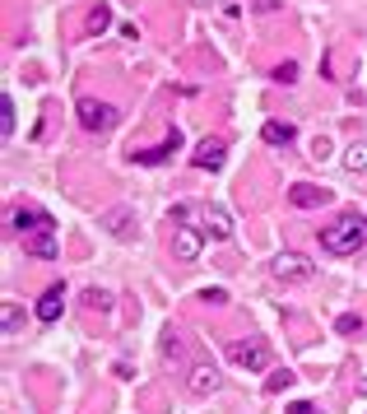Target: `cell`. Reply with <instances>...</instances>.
Returning <instances> with one entry per match:
<instances>
[{"label":"cell","instance_id":"obj_1","mask_svg":"<svg viewBox=\"0 0 367 414\" xmlns=\"http://www.w3.org/2000/svg\"><path fill=\"white\" fill-rule=\"evenodd\" d=\"M363 242H367V224H363V214L358 210L339 214L330 228H321V247L330 252V256H354Z\"/></svg>","mask_w":367,"mask_h":414},{"label":"cell","instance_id":"obj_2","mask_svg":"<svg viewBox=\"0 0 367 414\" xmlns=\"http://www.w3.org/2000/svg\"><path fill=\"white\" fill-rule=\"evenodd\" d=\"M75 117H79V126L89 135H107L112 126L121 122V112L112 107V102H98V98H79L75 102Z\"/></svg>","mask_w":367,"mask_h":414},{"label":"cell","instance_id":"obj_3","mask_svg":"<svg viewBox=\"0 0 367 414\" xmlns=\"http://www.w3.org/2000/svg\"><path fill=\"white\" fill-rule=\"evenodd\" d=\"M270 270H275V280H284V284H307L316 275V266L302 256V252H279Z\"/></svg>","mask_w":367,"mask_h":414},{"label":"cell","instance_id":"obj_4","mask_svg":"<svg viewBox=\"0 0 367 414\" xmlns=\"http://www.w3.org/2000/svg\"><path fill=\"white\" fill-rule=\"evenodd\" d=\"M191 163L200 172H219L223 163H228V140H219V135H205L200 145H195V154H191Z\"/></svg>","mask_w":367,"mask_h":414},{"label":"cell","instance_id":"obj_5","mask_svg":"<svg viewBox=\"0 0 367 414\" xmlns=\"http://www.w3.org/2000/svg\"><path fill=\"white\" fill-rule=\"evenodd\" d=\"M233 363H237V368H246V372L270 368V345H265V340H237V345H233Z\"/></svg>","mask_w":367,"mask_h":414},{"label":"cell","instance_id":"obj_6","mask_svg":"<svg viewBox=\"0 0 367 414\" xmlns=\"http://www.w3.org/2000/svg\"><path fill=\"white\" fill-rule=\"evenodd\" d=\"M177 149H181V131L172 126L163 145H154V149H131V163H140V168H154V163H167Z\"/></svg>","mask_w":367,"mask_h":414},{"label":"cell","instance_id":"obj_7","mask_svg":"<svg viewBox=\"0 0 367 414\" xmlns=\"http://www.w3.org/2000/svg\"><path fill=\"white\" fill-rule=\"evenodd\" d=\"M200 228H205V237H214V242H228V237H233V214L223 210V205H205Z\"/></svg>","mask_w":367,"mask_h":414},{"label":"cell","instance_id":"obj_8","mask_svg":"<svg viewBox=\"0 0 367 414\" xmlns=\"http://www.w3.org/2000/svg\"><path fill=\"white\" fill-rule=\"evenodd\" d=\"M330 196H335V191L316 187V182H293V187H289V201L298 205V210H316V205H330Z\"/></svg>","mask_w":367,"mask_h":414},{"label":"cell","instance_id":"obj_9","mask_svg":"<svg viewBox=\"0 0 367 414\" xmlns=\"http://www.w3.org/2000/svg\"><path fill=\"white\" fill-rule=\"evenodd\" d=\"M10 228H14V233H23V237H33V233H42V228H56V219L47 210H14L10 214Z\"/></svg>","mask_w":367,"mask_h":414},{"label":"cell","instance_id":"obj_10","mask_svg":"<svg viewBox=\"0 0 367 414\" xmlns=\"http://www.w3.org/2000/svg\"><path fill=\"white\" fill-rule=\"evenodd\" d=\"M205 247V228H177L172 233V256L177 261H195Z\"/></svg>","mask_w":367,"mask_h":414},{"label":"cell","instance_id":"obj_11","mask_svg":"<svg viewBox=\"0 0 367 414\" xmlns=\"http://www.w3.org/2000/svg\"><path fill=\"white\" fill-rule=\"evenodd\" d=\"M23 252H28L33 261H56V256H61V242H56V228H42V233L23 237Z\"/></svg>","mask_w":367,"mask_h":414},{"label":"cell","instance_id":"obj_12","mask_svg":"<svg viewBox=\"0 0 367 414\" xmlns=\"http://www.w3.org/2000/svg\"><path fill=\"white\" fill-rule=\"evenodd\" d=\"M102 228H107L112 237H121V242H126V237L135 233V210H131V205H116V210H107V214H102Z\"/></svg>","mask_w":367,"mask_h":414},{"label":"cell","instance_id":"obj_13","mask_svg":"<svg viewBox=\"0 0 367 414\" xmlns=\"http://www.w3.org/2000/svg\"><path fill=\"white\" fill-rule=\"evenodd\" d=\"M61 307H66V284H52V289L37 298V321L42 326H52L56 317H61Z\"/></svg>","mask_w":367,"mask_h":414},{"label":"cell","instance_id":"obj_14","mask_svg":"<svg viewBox=\"0 0 367 414\" xmlns=\"http://www.w3.org/2000/svg\"><path fill=\"white\" fill-rule=\"evenodd\" d=\"M186 386L195 396H214V391H219V368H214V363H195L191 377H186Z\"/></svg>","mask_w":367,"mask_h":414},{"label":"cell","instance_id":"obj_15","mask_svg":"<svg viewBox=\"0 0 367 414\" xmlns=\"http://www.w3.org/2000/svg\"><path fill=\"white\" fill-rule=\"evenodd\" d=\"M260 140H265V145H293V140H298V126L293 122H265L260 126Z\"/></svg>","mask_w":367,"mask_h":414},{"label":"cell","instance_id":"obj_16","mask_svg":"<svg viewBox=\"0 0 367 414\" xmlns=\"http://www.w3.org/2000/svg\"><path fill=\"white\" fill-rule=\"evenodd\" d=\"M84 28H89L93 37H98V33H107V28H112V5H93V10H89V19H84Z\"/></svg>","mask_w":367,"mask_h":414},{"label":"cell","instance_id":"obj_17","mask_svg":"<svg viewBox=\"0 0 367 414\" xmlns=\"http://www.w3.org/2000/svg\"><path fill=\"white\" fill-rule=\"evenodd\" d=\"M0 326H5V336H19V326H23V312H19V302H0Z\"/></svg>","mask_w":367,"mask_h":414},{"label":"cell","instance_id":"obj_18","mask_svg":"<svg viewBox=\"0 0 367 414\" xmlns=\"http://www.w3.org/2000/svg\"><path fill=\"white\" fill-rule=\"evenodd\" d=\"M293 382H298V377H293L289 368H275V372H270V377H265V391H270V396H279V391H289Z\"/></svg>","mask_w":367,"mask_h":414},{"label":"cell","instance_id":"obj_19","mask_svg":"<svg viewBox=\"0 0 367 414\" xmlns=\"http://www.w3.org/2000/svg\"><path fill=\"white\" fill-rule=\"evenodd\" d=\"M344 168L349 172H363L367 168V145H358V140H354V145L344 149Z\"/></svg>","mask_w":367,"mask_h":414},{"label":"cell","instance_id":"obj_20","mask_svg":"<svg viewBox=\"0 0 367 414\" xmlns=\"http://www.w3.org/2000/svg\"><path fill=\"white\" fill-rule=\"evenodd\" d=\"M158 349H163L167 363H177V358H181V336H177V331H163V345H158Z\"/></svg>","mask_w":367,"mask_h":414},{"label":"cell","instance_id":"obj_21","mask_svg":"<svg viewBox=\"0 0 367 414\" xmlns=\"http://www.w3.org/2000/svg\"><path fill=\"white\" fill-rule=\"evenodd\" d=\"M330 154H335L330 135H316V140H312V154H307V158H312V163H325V158H330Z\"/></svg>","mask_w":367,"mask_h":414},{"label":"cell","instance_id":"obj_22","mask_svg":"<svg viewBox=\"0 0 367 414\" xmlns=\"http://www.w3.org/2000/svg\"><path fill=\"white\" fill-rule=\"evenodd\" d=\"M335 331H339V336H358V331H363V317H358V312H344L339 321H335Z\"/></svg>","mask_w":367,"mask_h":414},{"label":"cell","instance_id":"obj_23","mask_svg":"<svg viewBox=\"0 0 367 414\" xmlns=\"http://www.w3.org/2000/svg\"><path fill=\"white\" fill-rule=\"evenodd\" d=\"M84 302H89V307H98V312H107V307H112V293L107 289H89V293H84Z\"/></svg>","mask_w":367,"mask_h":414},{"label":"cell","instance_id":"obj_24","mask_svg":"<svg viewBox=\"0 0 367 414\" xmlns=\"http://www.w3.org/2000/svg\"><path fill=\"white\" fill-rule=\"evenodd\" d=\"M298 79V61H284V66H275V84H293Z\"/></svg>","mask_w":367,"mask_h":414},{"label":"cell","instance_id":"obj_25","mask_svg":"<svg viewBox=\"0 0 367 414\" xmlns=\"http://www.w3.org/2000/svg\"><path fill=\"white\" fill-rule=\"evenodd\" d=\"M0 112H5L0 131H5V140H10V135H14V102H10V98H0Z\"/></svg>","mask_w":367,"mask_h":414},{"label":"cell","instance_id":"obj_26","mask_svg":"<svg viewBox=\"0 0 367 414\" xmlns=\"http://www.w3.org/2000/svg\"><path fill=\"white\" fill-rule=\"evenodd\" d=\"M200 302H210V307H223V302H228V289H205Z\"/></svg>","mask_w":367,"mask_h":414},{"label":"cell","instance_id":"obj_27","mask_svg":"<svg viewBox=\"0 0 367 414\" xmlns=\"http://www.w3.org/2000/svg\"><path fill=\"white\" fill-rule=\"evenodd\" d=\"M289 414H316V405H312V401H293Z\"/></svg>","mask_w":367,"mask_h":414},{"label":"cell","instance_id":"obj_28","mask_svg":"<svg viewBox=\"0 0 367 414\" xmlns=\"http://www.w3.org/2000/svg\"><path fill=\"white\" fill-rule=\"evenodd\" d=\"M358 391H363V396H367V377H363V382H358Z\"/></svg>","mask_w":367,"mask_h":414}]
</instances>
